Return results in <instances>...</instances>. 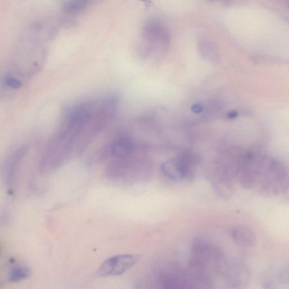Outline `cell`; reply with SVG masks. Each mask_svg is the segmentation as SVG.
Wrapping results in <instances>:
<instances>
[{
    "label": "cell",
    "instance_id": "6da1fadb",
    "mask_svg": "<svg viewBox=\"0 0 289 289\" xmlns=\"http://www.w3.org/2000/svg\"><path fill=\"white\" fill-rule=\"evenodd\" d=\"M99 104L100 100H87L68 107L51 143L50 152L61 161L83 152L105 127Z\"/></svg>",
    "mask_w": 289,
    "mask_h": 289
},
{
    "label": "cell",
    "instance_id": "7a4b0ae2",
    "mask_svg": "<svg viewBox=\"0 0 289 289\" xmlns=\"http://www.w3.org/2000/svg\"><path fill=\"white\" fill-rule=\"evenodd\" d=\"M144 47L142 55L149 58L166 51L170 44V36L165 27L157 22L148 23L142 30Z\"/></svg>",
    "mask_w": 289,
    "mask_h": 289
},
{
    "label": "cell",
    "instance_id": "3957f363",
    "mask_svg": "<svg viewBox=\"0 0 289 289\" xmlns=\"http://www.w3.org/2000/svg\"><path fill=\"white\" fill-rule=\"evenodd\" d=\"M136 263L135 256L125 254L111 257L101 266L98 275L103 276H119L131 269Z\"/></svg>",
    "mask_w": 289,
    "mask_h": 289
},
{
    "label": "cell",
    "instance_id": "277c9868",
    "mask_svg": "<svg viewBox=\"0 0 289 289\" xmlns=\"http://www.w3.org/2000/svg\"><path fill=\"white\" fill-rule=\"evenodd\" d=\"M160 168L164 175L176 181L186 178L190 179L194 176L190 163L185 156L167 160L162 163Z\"/></svg>",
    "mask_w": 289,
    "mask_h": 289
},
{
    "label": "cell",
    "instance_id": "5b68a950",
    "mask_svg": "<svg viewBox=\"0 0 289 289\" xmlns=\"http://www.w3.org/2000/svg\"><path fill=\"white\" fill-rule=\"evenodd\" d=\"M137 147L133 139L127 135H121L115 137L106 147L105 152L115 158L130 156L136 151Z\"/></svg>",
    "mask_w": 289,
    "mask_h": 289
},
{
    "label": "cell",
    "instance_id": "8992f818",
    "mask_svg": "<svg viewBox=\"0 0 289 289\" xmlns=\"http://www.w3.org/2000/svg\"><path fill=\"white\" fill-rule=\"evenodd\" d=\"M234 242L243 247H252L256 243V237L252 230L244 225H239L232 230Z\"/></svg>",
    "mask_w": 289,
    "mask_h": 289
},
{
    "label": "cell",
    "instance_id": "52a82bcc",
    "mask_svg": "<svg viewBox=\"0 0 289 289\" xmlns=\"http://www.w3.org/2000/svg\"><path fill=\"white\" fill-rule=\"evenodd\" d=\"M211 181L214 190L219 196L226 199L232 194V185L227 173L222 172L216 174L213 176Z\"/></svg>",
    "mask_w": 289,
    "mask_h": 289
},
{
    "label": "cell",
    "instance_id": "ba28073f",
    "mask_svg": "<svg viewBox=\"0 0 289 289\" xmlns=\"http://www.w3.org/2000/svg\"><path fill=\"white\" fill-rule=\"evenodd\" d=\"M198 50L200 55L205 60L212 63H218L221 61V56L218 48L211 41L202 39L198 42Z\"/></svg>",
    "mask_w": 289,
    "mask_h": 289
},
{
    "label": "cell",
    "instance_id": "9c48e42d",
    "mask_svg": "<svg viewBox=\"0 0 289 289\" xmlns=\"http://www.w3.org/2000/svg\"><path fill=\"white\" fill-rule=\"evenodd\" d=\"M89 0H70L64 4L63 10L68 14L77 13L86 6Z\"/></svg>",
    "mask_w": 289,
    "mask_h": 289
},
{
    "label": "cell",
    "instance_id": "30bf717a",
    "mask_svg": "<svg viewBox=\"0 0 289 289\" xmlns=\"http://www.w3.org/2000/svg\"><path fill=\"white\" fill-rule=\"evenodd\" d=\"M5 83L8 85V87L18 89L21 87V83L17 79H15L12 77H7L5 80Z\"/></svg>",
    "mask_w": 289,
    "mask_h": 289
},
{
    "label": "cell",
    "instance_id": "8fae6325",
    "mask_svg": "<svg viewBox=\"0 0 289 289\" xmlns=\"http://www.w3.org/2000/svg\"><path fill=\"white\" fill-rule=\"evenodd\" d=\"M243 0H223V3L226 7H232L242 3Z\"/></svg>",
    "mask_w": 289,
    "mask_h": 289
},
{
    "label": "cell",
    "instance_id": "7c38bea8",
    "mask_svg": "<svg viewBox=\"0 0 289 289\" xmlns=\"http://www.w3.org/2000/svg\"><path fill=\"white\" fill-rule=\"evenodd\" d=\"M140 1L144 2L147 5H151L152 4L151 0H140Z\"/></svg>",
    "mask_w": 289,
    "mask_h": 289
}]
</instances>
